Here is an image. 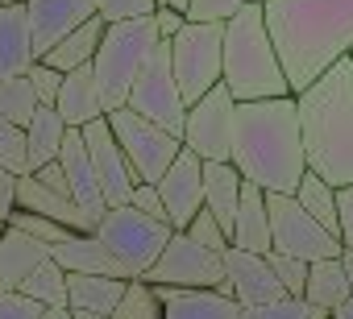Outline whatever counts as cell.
Here are the masks:
<instances>
[{
  "instance_id": "cell-1",
  "label": "cell",
  "mask_w": 353,
  "mask_h": 319,
  "mask_svg": "<svg viewBox=\"0 0 353 319\" xmlns=\"http://www.w3.org/2000/svg\"><path fill=\"white\" fill-rule=\"evenodd\" d=\"M262 21L291 96L353 54V0H266Z\"/></svg>"
},
{
  "instance_id": "cell-2",
  "label": "cell",
  "mask_w": 353,
  "mask_h": 319,
  "mask_svg": "<svg viewBox=\"0 0 353 319\" xmlns=\"http://www.w3.org/2000/svg\"><path fill=\"white\" fill-rule=\"evenodd\" d=\"M233 170L266 195H295L307 175L295 96L237 104L233 112Z\"/></svg>"
},
{
  "instance_id": "cell-3",
  "label": "cell",
  "mask_w": 353,
  "mask_h": 319,
  "mask_svg": "<svg viewBox=\"0 0 353 319\" xmlns=\"http://www.w3.org/2000/svg\"><path fill=\"white\" fill-rule=\"evenodd\" d=\"M303 162L332 191L353 187V58L332 63L307 91L295 96Z\"/></svg>"
},
{
  "instance_id": "cell-4",
  "label": "cell",
  "mask_w": 353,
  "mask_h": 319,
  "mask_svg": "<svg viewBox=\"0 0 353 319\" xmlns=\"http://www.w3.org/2000/svg\"><path fill=\"white\" fill-rule=\"evenodd\" d=\"M221 87L233 96V104H254V100H283L291 96L283 63L274 54V42L262 21V5H250L225 21V42H221Z\"/></svg>"
},
{
  "instance_id": "cell-5",
  "label": "cell",
  "mask_w": 353,
  "mask_h": 319,
  "mask_svg": "<svg viewBox=\"0 0 353 319\" xmlns=\"http://www.w3.org/2000/svg\"><path fill=\"white\" fill-rule=\"evenodd\" d=\"M154 50H158L154 17L121 21V25H104L100 50H96V58H92V71H96V87H100V104H104V112L125 108L129 87H133V79L145 71V63L154 58Z\"/></svg>"
},
{
  "instance_id": "cell-6",
  "label": "cell",
  "mask_w": 353,
  "mask_h": 319,
  "mask_svg": "<svg viewBox=\"0 0 353 319\" xmlns=\"http://www.w3.org/2000/svg\"><path fill=\"white\" fill-rule=\"evenodd\" d=\"M221 42H225V25H200V21H188L166 42L170 71H174V83H179L188 108L204 100L212 87H221Z\"/></svg>"
},
{
  "instance_id": "cell-7",
  "label": "cell",
  "mask_w": 353,
  "mask_h": 319,
  "mask_svg": "<svg viewBox=\"0 0 353 319\" xmlns=\"http://www.w3.org/2000/svg\"><path fill=\"white\" fill-rule=\"evenodd\" d=\"M96 236L117 257V265L125 270V278L133 282V278H145V270L162 257V249L170 241V228L162 220H150V216L133 212V208H112L100 220Z\"/></svg>"
},
{
  "instance_id": "cell-8",
  "label": "cell",
  "mask_w": 353,
  "mask_h": 319,
  "mask_svg": "<svg viewBox=\"0 0 353 319\" xmlns=\"http://www.w3.org/2000/svg\"><path fill=\"white\" fill-rule=\"evenodd\" d=\"M129 112H137L141 120L166 129L170 137H183V120H188V104H183V91L174 83V71H170V46L158 42L154 58L145 63V71L133 79L129 87V100H125Z\"/></svg>"
},
{
  "instance_id": "cell-9",
  "label": "cell",
  "mask_w": 353,
  "mask_h": 319,
  "mask_svg": "<svg viewBox=\"0 0 353 319\" xmlns=\"http://www.w3.org/2000/svg\"><path fill=\"white\" fill-rule=\"evenodd\" d=\"M108 129H112L121 153L129 157V166H133L137 183H158V179L170 170L174 157L183 153V141H179V137H170L166 129L141 120V116L129 112V108L108 112Z\"/></svg>"
},
{
  "instance_id": "cell-10",
  "label": "cell",
  "mask_w": 353,
  "mask_h": 319,
  "mask_svg": "<svg viewBox=\"0 0 353 319\" xmlns=\"http://www.w3.org/2000/svg\"><path fill=\"white\" fill-rule=\"evenodd\" d=\"M266 212H270V253H287V257H299L307 265L345 253V245L332 232H324L295 204V195H266Z\"/></svg>"
},
{
  "instance_id": "cell-11",
  "label": "cell",
  "mask_w": 353,
  "mask_h": 319,
  "mask_svg": "<svg viewBox=\"0 0 353 319\" xmlns=\"http://www.w3.org/2000/svg\"><path fill=\"white\" fill-rule=\"evenodd\" d=\"M150 286H174V290H216L225 282V265H221V253L196 245L188 232H170L162 257L145 270Z\"/></svg>"
},
{
  "instance_id": "cell-12",
  "label": "cell",
  "mask_w": 353,
  "mask_h": 319,
  "mask_svg": "<svg viewBox=\"0 0 353 319\" xmlns=\"http://www.w3.org/2000/svg\"><path fill=\"white\" fill-rule=\"evenodd\" d=\"M233 96L225 87H212L204 100L188 108L183 120V149H192L200 162H229L233 157Z\"/></svg>"
},
{
  "instance_id": "cell-13",
  "label": "cell",
  "mask_w": 353,
  "mask_h": 319,
  "mask_svg": "<svg viewBox=\"0 0 353 319\" xmlns=\"http://www.w3.org/2000/svg\"><path fill=\"white\" fill-rule=\"evenodd\" d=\"M79 137H83V145H88V157H92V170H96V179H100L104 204H108V208H125L129 195H133V187H137V175H133L129 157L121 153V145H117V137H112V129H108V116L83 124Z\"/></svg>"
},
{
  "instance_id": "cell-14",
  "label": "cell",
  "mask_w": 353,
  "mask_h": 319,
  "mask_svg": "<svg viewBox=\"0 0 353 319\" xmlns=\"http://www.w3.org/2000/svg\"><path fill=\"white\" fill-rule=\"evenodd\" d=\"M154 187H158V195H162L170 232H183V228L196 220V212L204 208V162H200L192 149H183V153L170 162V170H166Z\"/></svg>"
},
{
  "instance_id": "cell-15",
  "label": "cell",
  "mask_w": 353,
  "mask_h": 319,
  "mask_svg": "<svg viewBox=\"0 0 353 319\" xmlns=\"http://www.w3.org/2000/svg\"><path fill=\"white\" fill-rule=\"evenodd\" d=\"M96 13H100V0H26L34 58H46L67 34H75Z\"/></svg>"
},
{
  "instance_id": "cell-16",
  "label": "cell",
  "mask_w": 353,
  "mask_h": 319,
  "mask_svg": "<svg viewBox=\"0 0 353 319\" xmlns=\"http://www.w3.org/2000/svg\"><path fill=\"white\" fill-rule=\"evenodd\" d=\"M59 166L67 175V191H71V204L92 220V228H100V220L112 212L104 204V191H100V179L92 170V157H88V145L79 137V129H67L63 137V149H59Z\"/></svg>"
},
{
  "instance_id": "cell-17",
  "label": "cell",
  "mask_w": 353,
  "mask_h": 319,
  "mask_svg": "<svg viewBox=\"0 0 353 319\" xmlns=\"http://www.w3.org/2000/svg\"><path fill=\"white\" fill-rule=\"evenodd\" d=\"M221 265H225V282L233 286V302L237 307H262V302L283 298V286H279V278H274L266 257L241 253V249L229 245L221 253Z\"/></svg>"
},
{
  "instance_id": "cell-18",
  "label": "cell",
  "mask_w": 353,
  "mask_h": 319,
  "mask_svg": "<svg viewBox=\"0 0 353 319\" xmlns=\"http://www.w3.org/2000/svg\"><path fill=\"white\" fill-rule=\"evenodd\" d=\"M150 286V282H145ZM162 302V319H241V307L216 290H174V286H154Z\"/></svg>"
},
{
  "instance_id": "cell-19",
  "label": "cell",
  "mask_w": 353,
  "mask_h": 319,
  "mask_svg": "<svg viewBox=\"0 0 353 319\" xmlns=\"http://www.w3.org/2000/svg\"><path fill=\"white\" fill-rule=\"evenodd\" d=\"M233 249L241 253H270V212H266V191H258L254 183H241V199H237V216H233Z\"/></svg>"
},
{
  "instance_id": "cell-20",
  "label": "cell",
  "mask_w": 353,
  "mask_h": 319,
  "mask_svg": "<svg viewBox=\"0 0 353 319\" xmlns=\"http://www.w3.org/2000/svg\"><path fill=\"white\" fill-rule=\"evenodd\" d=\"M50 261H59L67 274H100V278H125L117 257L100 245L96 232H71L67 241L50 245ZM129 282V278H125Z\"/></svg>"
},
{
  "instance_id": "cell-21",
  "label": "cell",
  "mask_w": 353,
  "mask_h": 319,
  "mask_svg": "<svg viewBox=\"0 0 353 319\" xmlns=\"http://www.w3.org/2000/svg\"><path fill=\"white\" fill-rule=\"evenodd\" d=\"M50 257V245L17 232L5 224V232H0V294H9V290H21L26 278Z\"/></svg>"
},
{
  "instance_id": "cell-22",
  "label": "cell",
  "mask_w": 353,
  "mask_h": 319,
  "mask_svg": "<svg viewBox=\"0 0 353 319\" xmlns=\"http://www.w3.org/2000/svg\"><path fill=\"white\" fill-rule=\"evenodd\" d=\"M54 112L63 116L67 129H83V124L108 116L104 104H100V87H96V71H92V67H79V71L63 75V87H59Z\"/></svg>"
},
{
  "instance_id": "cell-23",
  "label": "cell",
  "mask_w": 353,
  "mask_h": 319,
  "mask_svg": "<svg viewBox=\"0 0 353 319\" xmlns=\"http://www.w3.org/2000/svg\"><path fill=\"white\" fill-rule=\"evenodd\" d=\"M34 63H38V58H34V38H30L26 5L0 9V79L30 75Z\"/></svg>"
},
{
  "instance_id": "cell-24",
  "label": "cell",
  "mask_w": 353,
  "mask_h": 319,
  "mask_svg": "<svg viewBox=\"0 0 353 319\" xmlns=\"http://www.w3.org/2000/svg\"><path fill=\"white\" fill-rule=\"evenodd\" d=\"M241 183L245 179L233 170V162H204V212L216 216L225 236H233V216H237Z\"/></svg>"
},
{
  "instance_id": "cell-25",
  "label": "cell",
  "mask_w": 353,
  "mask_h": 319,
  "mask_svg": "<svg viewBox=\"0 0 353 319\" xmlns=\"http://www.w3.org/2000/svg\"><path fill=\"white\" fill-rule=\"evenodd\" d=\"M125 278H100V274H67V307L71 311H92V315H112L125 298Z\"/></svg>"
},
{
  "instance_id": "cell-26",
  "label": "cell",
  "mask_w": 353,
  "mask_h": 319,
  "mask_svg": "<svg viewBox=\"0 0 353 319\" xmlns=\"http://www.w3.org/2000/svg\"><path fill=\"white\" fill-rule=\"evenodd\" d=\"M100 38H104V21H100V13L92 17V21H83L75 34H67L46 58H38V63H46L50 71H59V75H71V71H79V67H92V58H96V50H100Z\"/></svg>"
},
{
  "instance_id": "cell-27",
  "label": "cell",
  "mask_w": 353,
  "mask_h": 319,
  "mask_svg": "<svg viewBox=\"0 0 353 319\" xmlns=\"http://www.w3.org/2000/svg\"><path fill=\"white\" fill-rule=\"evenodd\" d=\"M63 137H67V124L54 108H38L34 120L26 124V162H30V175L59 162V149H63Z\"/></svg>"
},
{
  "instance_id": "cell-28",
  "label": "cell",
  "mask_w": 353,
  "mask_h": 319,
  "mask_svg": "<svg viewBox=\"0 0 353 319\" xmlns=\"http://www.w3.org/2000/svg\"><path fill=\"white\" fill-rule=\"evenodd\" d=\"M303 298L320 311H336L341 302H349V278H345V265L341 257H324V261H312L307 265V286H303Z\"/></svg>"
},
{
  "instance_id": "cell-29",
  "label": "cell",
  "mask_w": 353,
  "mask_h": 319,
  "mask_svg": "<svg viewBox=\"0 0 353 319\" xmlns=\"http://www.w3.org/2000/svg\"><path fill=\"white\" fill-rule=\"evenodd\" d=\"M295 204L324 228V232H332L336 241H341V208H336V191L324 183V179H316L312 170L299 179V187H295Z\"/></svg>"
},
{
  "instance_id": "cell-30",
  "label": "cell",
  "mask_w": 353,
  "mask_h": 319,
  "mask_svg": "<svg viewBox=\"0 0 353 319\" xmlns=\"http://www.w3.org/2000/svg\"><path fill=\"white\" fill-rule=\"evenodd\" d=\"M21 294H30V298H34V302H42L46 311L67 307V270H63L59 261H50V257H46V261L26 278Z\"/></svg>"
},
{
  "instance_id": "cell-31",
  "label": "cell",
  "mask_w": 353,
  "mask_h": 319,
  "mask_svg": "<svg viewBox=\"0 0 353 319\" xmlns=\"http://www.w3.org/2000/svg\"><path fill=\"white\" fill-rule=\"evenodd\" d=\"M38 112V96H34V83L26 75L17 79H0V116L13 120L17 129H26Z\"/></svg>"
},
{
  "instance_id": "cell-32",
  "label": "cell",
  "mask_w": 353,
  "mask_h": 319,
  "mask_svg": "<svg viewBox=\"0 0 353 319\" xmlns=\"http://www.w3.org/2000/svg\"><path fill=\"white\" fill-rule=\"evenodd\" d=\"M112 319H162V302H158L154 286H145L141 278H133L125 286V298L112 311Z\"/></svg>"
},
{
  "instance_id": "cell-33",
  "label": "cell",
  "mask_w": 353,
  "mask_h": 319,
  "mask_svg": "<svg viewBox=\"0 0 353 319\" xmlns=\"http://www.w3.org/2000/svg\"><path fill=\"white\" fill-rule=\"evenodd\" d=\"M328 311L312 307L307 298H274V302H262V307H241V319H324Z\"/></svg>"
},
{
  "instance_id": "cell-34",
  "label": "cell",
  "mask_w": 353,
  "mask_h": 319,
  "mask_svg": "<svg viewBox=\"0 0 353 319\" xmlns=\"http://www.w3.org/2000/svg\"><path fill=\"white\" fill-rule=\"evenodd\" d=\"M0 170L30 175V162H26V129H17L5 116H0Z\"/></svg>"
},
{
  "instance_id": "cell-35",
  "label": "cell",
  "mask_w": 353,
  "mask_h": 319,
  "mask_svg": "<svg viewBox=\"0 0 353 319\" xmlns=\"http://www.w3.org/2000/svg\"><path fill=\"white\" fill-rule=\"evenodd\" d=\"M266 261H270V270H274V278H279L283 294L303 298V286H307V261L287 257V253H266Z\"/></svg>"
},
{
  "instance_id": "cell-36",
  "label": "cell",
  "mask_w": 353,
  "mask_h": 319,
  "mask_svg": "<svg viewBox=\"0 0 353 319\" xmlns=\"http://www.w3.org/2000/svg\"><path fill=\"white\" fill-rule=\"evenodd\" d=\"M158 13V0H100V21L121 25V21H141Z\"/></svg>"
},
{
  "instance_id": "cell-37",
  "label": "cell",
  "mask_w": 353,
  "mask_h": 319,
  "mask_svg": "<svg viewBox=\"0 0 353 319\" xmlns=\"http://www.w3.org/2000/svg\"><path fill=\"white\" fill-rule=\"evenodd\" d=\"M9 228H17V232L34 236V241H42V245H59V241H67V236H71L63 224H54V220H46V216H30V212H13Z\"/></svg>"
},
{
  "instance_id": "cell-38",
  "label": "cell",
  "mask_w": 353,
  "mask_h": 319,
  "mask_svg": "<svg viewBox=\"0 0 353 319\" xmlns=\"http://www.w3.org/2000/svg\"><path fill=\"white\" fill-rule=\"evenodd\" d=\"M183 232H188L196 245L212 249V253H225V249H229V236H225V228H221V224H216V216H212V212H204V208L196 212V220H192Z\"/></svg>"
},
{
  "instance_id": "cell-39",
  "label": "cell",
  "mask_w": 353,
  "mask_h": 319,
  "mask_svg": "<svg viewBox=\"0 0 353 319\" xmlns=\"http://www.w3.org/2000/svg\"><path fill=\"white\" fill-rule=\"evenodd\" d=\"M250 0H192V13L188 21H200V25H225L233 13H241Z\"/></svg>"
},
{
  "instance_id": "cell-40",
  "label": "cell",
  "mask_w": 353,
  "mask_h": 319,
  "mask_svg": "<svg viewBox=\"0 0 353 319\" xmlns=\"http://www.w3.org/2000/svg\"><path fill=\"white\" fill-rule=\"evenodd\" d=\"M26 79L34 83V96H38V108H54V100H59V87H63V75H59V71H50L46 63H34Z\"/></svg>"
},
{
  "instance_id": "cell-41",
  "label": "cell",
  "mask_w": 353,
  "mask_h": 319,
  "mask_svg": "<svg viewBox=\"0 0 353 319\" xmlns=\"http://www.w3.org/2000/svg\"><path fill=\"white\" fill-rule=\"evenodd\" d=\"M125 208H133V212H141V216H150V220H162V224H166V208H162V195H158V187H154V183H137ZM166 228H170V224H166Z\"/></svg>"
},
{
  "instance_id": "cell-42",
  "label": "cell",
  "mask_w": 353,
  "mask_h": 319,
  "mask_svg": "<svg viewBox=\"0 0 353 319\" xmlns=\"http://www.w3.org/2000/svg\"><path fill=\"white\" fill-rule=\"evenodd\" d=\"M42 315H46V307L34 302V298L21 294V290L0 294V319H42Z\"/></svg>"
},
{
  "instance_id": "cell-43",
  "label": "cell",
  "mask_w": 353,
  "mask_h": 319,
  "mask_svg": "<svg viewBox=\"0 0 353 319\" xmlns=\"http://www.w3.org/2000/svg\"><path fill=\"white\" fill-rule=\"evenodd\" d=\"M17 179L21 175H9V170H0V228H5L17 212Z\"/></svg>"
},
{
  "instance_id": "cell-44",
  "label": "cell",
  "mask_w": 353,
  "mask_h": 319,
  "mask_svg": "<svg viewBox=\"0 0 353 319\" xmlns=\"http://www.w3.org/2000/svg\"><path fill=\"white\" fill-rule=\"evenodd\" d=\"M336 208H341V245L353 249V187L336 191Z\"/></svg>"
},
{
  "instance_id": "cell-45",
  "label": "cell",
  "mask_w": 353,
  "mask_h": 319,
  "mask_svg": "<svg viewBox=\"0 0 353 319\" xmlns=\"http://www.w3.org/2000/svg\"><path fill=\"white\" fill-rule=\"evenodd\" d=\"M34 179L46 187V191H54V195H63V199H71V191H67V175H63V166L59 162H50V166H42V170H34Z\"/></svg>"
},
{
  "instance_id": "cell-46",
  "label": "cell",
  "mask_w": 353,
  "mask_h": 319,
  "mask_svg": "<svg viewBox=\"0 0 353 319\" xmlns=\"http://www.w3.org/2000/svg\"><path fill=\"white\" fill-rule=\"evenodd\" d=\"M183 25H188V17L170 13V9H158V13H154V30H158V42H170V38L179 34Z\"/></svg>"
},
{
  "instance_id": "cell-47",
  "label": "cell",
  "mask_w": 353,
  "mask_h": 319,
  "mask_svg": "<svg viewBox=\"0 0 353 319\" xmlns=\"http://www.w3.org/2000/svg\"><path fill=\"white\" fill-rule=\"evenodd\" d=\"M341 265H345V278H349V298H353V249L341 253Z\"/></svg>"
},
{
  "instance_id": "cell-48",
  "label": "cell",
  "mask_w": 353,
  "mask_h": 319,
  "mask_svg": "<svg viewBox=\"0 0 353 319\" xmlns=\"http://www.w3.org/2000/svg\"><path fill=\"white\" fill-rule=\"evenodd\" d=\"M42 319H75V311L71 307H59V311H46Z\"/></svg>"
},
{
  "instance_id": "cell-49",
  "label": "cell",
  "mask_w": 353,
  "mask_h": 319,
  "mask_svg": "<svg viewBox=\"0 0 353 319\" xmlns=\"http://www.w3.org/2000/svg\"><path fill=\"white\" fill-rule=\"evenodd\" d=\"M332 319H353V298H349V302H341V307L332 311Z\"/></svg>"
},
{
  "instance_id": "cell-50",
  "label": "cell",
  "mask_w": 353,
  "mask_h": 319,
  "mask_svg": "<svg viewBox=\"0 0 353 319\" xmlns=\"http://www.w3.org/2000/svg\"><path fill=\"white\" fill-rule=\"evenodd\" d=\"M75 319H112V315H92V311H75Z\"/></svg>"
},
{
  "instance_id": "cell-51",
  "label": "cell",
  "mask_w": 353,
  "mask_h": 319,
  "mask_svg": "<svg viewBox=\"0 0 353 319\" xmlns=\"http://www.w3.org/2000/svg\"><path fill=\"white\" fill-rule=\"evenodd\" d=\"M13 5H26V0H0V9H13Z\"/></svg>"
},
{
  "instance_id": "cell-52",
  "label": "cell",
  "mask_w": 353,
  "mask_h": 319,
  "mask_svg": "<svg viewBox=\"0 0 353 319\" xmlns=\"http://www.w3.org/2000/svg\"><path fill=\"white\" fill-rule=\"evenodd\" d=\"M254 5H266V0H254Z\"/></svg>"
},
{
  "instance_id": "cell-53",
  "label": "cell",
  "mask_w": 353,
  "mask_h": 319,
  "mask_svg": "<svg viewBox=\"0 0 353 319\" xmlns=\"http://www.w3.org/2000/svg\"><path fill=\"white\" fill-rule=\"evenodd\" d=\"M324 319H332V315H324Z\"/></svg>"
},
{
  "instance_id": "cell-54",
  "label": "cell",
  "mask_w": 353,
  "mask_h": 319,
  "mask_svg": "<svg viewBox=\"0 0 353 319\" xmlns=\"http://www.w3.org/2000/svg\"><path fill=\"white\" fill-rule=\"evenodd\" d=\"M0 232H5V228H0Z\"/></svg>"
},
{
  "instance_id": "cell-55",
  "label": "cell",
  "mask_w": 353,
  "mask_h": 319,
  "mask_svg": "<svg viewBox=\"0 0 353 319\" xmlns=\"http://www.w3.org/2000/svg\"><path fill=\"white\" fill-rule=\"evenodd\" d=\"M349 58H353V54H349Z\"/></svg>"
}]
</instances>
